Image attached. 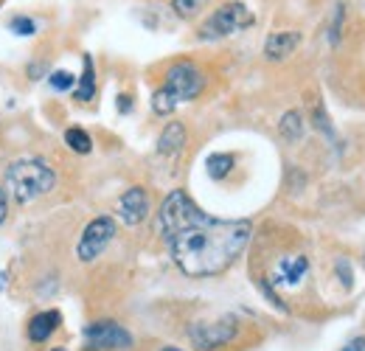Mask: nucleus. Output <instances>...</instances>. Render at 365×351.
Returning <instances> with one entry per match:
<instances>
[{
	"mask_svg": "<svg viewBox=\"0 0 365 351\" xmlns=\"http://www.w3.org/2000/svg\"><path fill=\"white\" fill-rule=\"evenodd\" d=\"M160 236L172 262L191 278L225 273L250 242L253 225L247 220H217L185 194L172 191L158 214Z\"/></svg>",
	"mask_w": 365,
	"mask_h": 351,
	"instance_id": "f257e3e1",
	"label": "nucleus"
},
{
	"mask_svg": "<svg viewBox=\"0 0 365 351\" xmlns=\"http://www.w3.org/2000/svg\"><path fill=\"white\" fill-rule=\"evenodd\" d=\"M6 185L14 197V203L26 205V203L37 200L40 194H48L56 185V172L43 158H20L6 169Z\"/></svg>",
	"mask_w": 365,
	"mask_h": 351,
	"instance_id": "f03ea898",
	"label": "nucleus"
},
{
	"mask_svg": "<svg viewBox=\"0 0 365 351\" xmlns=\"http://www.w3.org/2000/svg\"><path fill=\"white\" fill-rule=\"evenodd\" d=\"M253 26V11L242 3V0H228L225 6H220L205 23H202V31L200 37L202 40H222L230 37L236 31H245Z\"/></svg>",
	"mask_w": 365,
	"mask_h": 351,
	"instance_id": "7ed1b4c3",
	"label": "nucleus"
},
{
	"mask_svg": "<svg viewBox=\"0 0 365 351\" xmlns=\"http://www.w3.org/2000/svg\"><path fill=\"white\" fill-rule=\"evenodd\" d=\"M113 236H115V222L110 220V217H96L85 228V233H82V239L76 245L79 262H96L107 250V245L113 242Z\"/></svg>",
	"mask_w": 365,
	"mask_h": 351,
	"instance_id": "20e7f679",
	"label": "nucleus"
},
{
	"mask_svg": "<svg viewBox=\"0 0 365 351\" xmlns=\"http://www.w3.org/2000/svg\"><path fill=\"white\" fill-rule=\"evenodd\" d=\"M236 332H239V323H236V317H220V320H214V323H197V326H191V343L197 346V349L202 351H214L220 349V346H225L230 343L233 337H236Z\"/></svg>",
	"mask_w": 365,
	"mask_h": 351,
	"instance_id": "39448f33",
	"label": "nucleus"
},
{
	"mask_svg": "<svg viewBox=\"0 0 365 351\" xmlns=\"http://www.w3.org/2000/svg\"><path fill=\"white\" fill-rule=\"evenodd\" d=\"M85 340H88V349L93 351H118V349H133V335L113 323V320H98L91 323L85 329Z\"/></svg>",
	"mask_w": 365,
	"mask_h": 351,
	"instance_id": "423d86ee",
	"label": "nucleus"
},
{
	"mask_svg": "<svg viewBox=\"0 0 365 351\" xmlns=\"http://www.w3.org/2000/svg\"><path fill=\"white\" fill-rule=\"evenodd\" d=\"M163 88L172 90L178 101H191V98H197L200 90H202V73H200V68H197L194 62L182 59V62H175V65L169 68Z\"/></svg>",
	"mask_w": 365,
	"mask_h": 351,
	"instance_id": "0eeeda50",
	"label": "nucleus"
},
{
	"mask_svg": "<svg viewBox=\"0 0 365 351\" xmlns=\"http://www.w3.org/2000/svg\"><path fill=\"white\" fill-rule=\"evenodd\" d=\"M149 214V197L143 188H130L121 194L118 200V217L127 222V225H140Z\"/></svg>",
	"mask_w": 365,
	"mask_h": 351,
	"instance_id": "6e6552de",
	"label": "nucleus"
},
{
	"mask_svg": "<svg viewBox=\"0 0 365 351\" xmlns=\"http://www.w3.org/2000/svg\"><path fill=\"white\" fill-rule=\"evenodd\" d=\"M298 45H301V34H298V31H275V34L267 37V43H264V56L273 59V62H281V59H287Z\"/></svg>",
	"mask_w": 365,
	"mask_h": 351,
	"instance_id": "1a4fd4ad",
	"label": "nucleus"
},
{
	"mask_svg": "<svg viewBox=\"0 0 365 351\" xmlns=\"http://www.w3.org/2000/svg\"><path fill=\"white\" fill-rule=\"evenodd\" d=\"M307 270H309V262H307V256H287V259H281L278 264V273H275V284H287V287H295V284H301L304 281V275H307Z\"/></svg>",
	"mask_w": 365,
	"mask_h": 351,
	"instance_id": "9d476101",
	"label": "nucleus"
},
{
	"mask_svg": "<svg viewBox=\"0 0 365 351\" xmlns=\"http://www.w3.org/2000/svg\"><path fill=\"white\" fill-rule=\"evenodd\" d=\"M182 143H185V127H182L180 121H169L166 130L160 132V138H158V152L172 158V155L180 152Z\"/></svg>",
	"mask_w": 365,
	"mask_h": 351,
	"instance_id": "9b49d317",
	"label": "nucleus"
},
{
	"mask_svg": "<svg viewBox=\"0 0 365 351\" xmlns=\"http://www.w3.org/2000/svg\"><path fill=\"white\" fill-rule=\"evenodd\" d=\"M59 320H62V315H59L56 309L37 315V317L31 320V326H29V337H31L34 343H46L48 337H51V332L59 326Z\"/></svg>",
	"mask_w": 365,
	"mask_h": 351,
	"instance_id": "f8f14e48",
	"label": "nucleus"
},
{
	"mask_svg": "<svg viewBox=\"0 0 365 351\" xmlns=\"http://www.w3.org/2000/svg\"><path fill=\"white\" fill-rule=\"evenodd\" d=\"M76 101H93V96H96V71H93V56L91 54H85V71H82V79H79V85H76Z\"/></svg>",
	"mask_w": 365,
	"mask_h": 351,
	"instance_id": "ddd939ff",
	"label": "nucleus"
},
{
	"mask_svg": "<svg viewBox=\"0 0 365 351\" xmlns=\"http://www.w3.org/2000/svg\"><path fill=\"white\" fill-rule=\"evenodd\" d=\"M278 130H281V138H287V141H292V143L301 141V135H304V118H301V113H298V110L284 113Z\"/></svg>",
	"mask_w": 365,
	"mask_h": 351,
	"instance_id": "4468645a",
	"label": "nucleus"
},
{
	"mask_svg": "<svg viewBox=\"0 0 365 351\" xmlns=\"http://www.w3.org/2000/svg\"><path fill=\"white\" fill-rule=\"evenodd\" d=\"M178 98H175V93L166 88L155 90V96H152V110L158 113V116H172L175 110H178Z\"/></svg>",
	"mask_w": 365,
	"mask_h": 351,
	"instance_id": "2eb2a0df",
	"label": "nucleus"
},
{
	"mask_svg": "<svg viewBox=\"0 0 365 351\" xmlns=\"http://www.w3.org/2000/svg\"><path fill=\"white\" fill-rule=\"evenodd\" d=\"M65 143H68L73 152H79V155H88L93 149L91 135L82 130V127H71V130L65 132Z\"/></svg>",
	"mask_w": 365,
	"mask_h": 351,
	"instance_id": "dca6fc26",
	"label": "nucleus"
},
{
	"mask_svg": "<svg viewBox=\"0 0 365 351\" xmlns=\"http://www.w3.org/2000/svg\"><path fill=\"white\" fill-rule=\"evenodd\" d=\"M208 175L214 177V180H225V177L230 175V169H233V155H211L208 158Z\"/></svg>",
	"mask_w": 365,
	"mask_h": 351,
	"instance_id": "f3484780",
	"label": "nucleus"
},
{
	"mask_svg": "<svg viewBox=\"0 0 365 351\" xmlns=\"http://www.w3.org/2000/svg\"><path fill=\"white\" fill-rule=\"evenodd\" d=\"M11 31L14 34H20V37H31V34H37V23L31 20V17H11Z\"/></svg>",
	"mask_w": 365,
	"mask_h": 351,
	"instance_id": "a211bd4d",
	"label": "nucleus"
},
{
	"mask_svg": "<svg viewBox=\"0 0 365 351\" xmlns=\"http://www.w3.org/2000/svg\"><path fill=\"white\" fill-rule=\"evenodd\" d=\"M205 0H172V9L180 14V17H194L200 9H202Z\"/></svg>",
	"mask_w": 365,
	"mask_h": 351,
	"instance_id": "6ab92c4d",
	"label": "nucleus"
},
{
	"mask_svg": "<svg viewBox=\"0 0 365 351\" xmlns=\"http://www.w3.org/2000/svg\"><path fill=\"white\" fill-rule=\"evenodd\" d=\"M73 85H76L73 73H68V71H53V73H51V88L53 90L62 93V90H71Z\"/></svg>",
	"mask_w": 365,
	"mask_h": 351,
	"instance_id": "aec40b11",
	"label": "nucleus"
},
{
	"mask_svg": "<svg viewBox=\"0 0 365 351\" xmlns=\"http://www.w3.org/2000/svg\"><path fill=\"white\" fill-rule=\"evenodd\" d=\"M312 118H315L318 130H320V132H326V138H329V141H334V130H331V124H329V118H326L323 107H318V110H315V116H312Z\"/></svg>",
	"mask_w": 365,
	"mask_h": 351,
	"instance_id": "412c9836",
	"label": "nucleus"
},
{
	"mask_svg": "<svg viewBox=\"0 0 365 351\" xmlns=\"http://www.w3.org/2000/svg\"><path fill=\"white\" fill-rule=\"evenodd\" d=\"M340 23H343V6H337L334 23H331V45H337V40H340Z\"/></svg>",
	"mask_w": 365,
	"mask_h": 351,
	"instance_id": "4be33fe9",
	"label": "nucleus"
},
{
	"mask_svg": "<svg viewBox=\"0 0 365 351\" xmlns=\"http://www.w3.org/2000/svg\"><path fill=\"white\" fill-rule=\"evenodd\" d=\"M337 273H340L343 287L349 290V287H351V270H349V262H343V259H340V262H337Z\"/></svg>",
	"mask_w": 365,
	"mask_h": 351,
	"instance_id": "5701e85b",
	"label": "nucleus"
},
{
	"mask_svg": "<svg viewBox=\"0 0 365 351\" xmlns=\"http://www.w3.org/2000/svg\"><path fill=\"white\" fill-rule=\"evenodd\" d=\"M343 351H365V337H354Z\"/></svg>",
	"mask_w": 365,
	"mask_h": 351,
	"instance_id": "b1692460",
	"label": "nucleus"
},
{
	"mask_svg": "<svg viewBox=\"0 0 365 351\" xmlns=\"http://www.w3.org/2000/svg\"><path fill=\"white\" fill-rule=\"evenodd\" d=\"M6 211H9V203H6V194H3V188H0V222L6 220Z\"/></svg>",
	"mask_w": 365,
	"mask_h": 351,
	"instance_id": "393cba45",
	"label": "nucleus"
},
{
	"mask_svg": "<svg viewBox=\"0 0 365 351\" xmlns=\"http://www.w3.org/2000/svg\"><path fill=\"white\" fill-rule=\"evenodd\" d=\"M43 76V65H31L29 68V79H40Z\"/></svg>",
	"mask_w": 365,
	"mask_h": 351,
	"instance_id": "a878e982",
	"label": "nucleus"
},
{
	"mask_svg": "<svg viewBox=\"0 0 365 351\" xmlns=\"http://www.w3.org/2000/svg\"><path fill=\"white\" fill-rule=\"evenodd\" d=\"M130 107H133V101H130L127 96H121V98H118V110L124 113V110H130Z\"/></svg>",
	"mask_w": 365,
	"mask_h": 351,
	"instance_id": "bb28decb",
	"label": "nucleus"
},
{
	"mask_svg": "<svg viewBox=\"0 0 365 351\" xmlns=\"http://www.w3.org/2000/svg\"><path fill=\"white\" fill-rule=\"evenodd\" d=\"M163 351H180V349H163Z\"/></svg>",
	"mask_w": 365,
	"mask_h": 351,
	"instance_id": "cd10ccee",
	"label": "nucleus"
},
{
	"mask_svg": "<svg viewBox=\"0 0 365 351\" xmlns=\"http://www.w3.org/2000/svg\"><path fill=\"white\" fill-rule=\"evenodd\" d=\"M53 351H65V349H53Z\"/></svg>",
	"mask_w": 365,
	"mask_h": 351,
	"instance_id": "c85d7f7f",
	"label": "nucleus"
},
{
	"mask_svg": "<svg viewBox=\"0 0 365 351\" xmlns=\"http://www.w3.org/2000/svg\"><path fill=\"white\" fill-rule=\"evenodd\" d=\"M363 262H365V256H363Z\"/></svg>",
	"mask_w": 365,
	"mask_h": 351,
	"instance_id": "c756f323",
	"label": "nucleus"
}]
</instances>
